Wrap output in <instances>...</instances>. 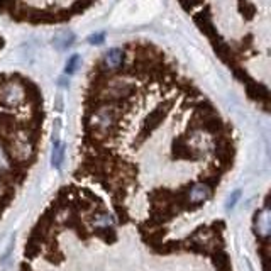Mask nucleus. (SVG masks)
<instances>
[{"label": "nucleus", "mask_w": 271, "mask_h": 271, "mask_svg": "<svg viewBox=\"0 0 271 271\" xmlns=\"http://www.w3.org/2000/svg\"><path fill=\"white\" fill-rule=\"evenodd\" d=\"M115 119H117V112L112 105H102L97 109V112L92 115L90 125L94 127L97 134H107L110 129L114 127Z\"/></svg>", "instance_id": "nucleus-1"}, {"label": "nucleus", "mask_w": 271, "mask_h": 271, "mask_svg": "<svg viewBox=\"0 0 271 271\" xmlns=\"http://www.w3.org/2000/svg\"><path fill=\"white\" fill-rule=\"evenodd\" d=\"M124 63V51L119 50V48H112V50L105 51L104 60H102V65H104L105 71H115L122 66Z\"/></svg>", "instance_id": "nucleus-4"}, {"label": "nucleus", "mask_w": 271, "mask_h": 271, "mask_svg": "<svg viewBox=\"0 0 271 271\" xmlns=\"http://www.w3.org/2000/svg\"><path fill=\"white\" fill-rule=\"evenodd\" d=\"M209 197H210V188L207 185H202V183H200V185H195L190 190V200L195 202V203L207 200Z\"/></svg>", "instance_id": "nucleus-7"}, {"label": "nucleus", "mask_w": 271, "mask_h": 271, "mask_svg": "<svg viewBox=\"0 0 271 271\" xmlns=\"http://www.w3.org/2000/svg\"><path fill=\"white\" fill-rule=\"evenodd\" d=\"M26 100V90L17 81H4L0 83V102L9 107L21 105Z\"/></svg>", "instance_id": "nucleus-2"}, {"label": "nucleus", "mask_w": 271, "mask_h": 271, "mask_svg": "<svg viewBox=\"0 0 271 271\" xmlns=\"http://www.w3.org/2000/svg\"><path fill=\"white\" fill-rule=\"evenodd\" d=\"M75 41V34L70 32V31H63V32H58L55 37H53V44L58 50H66L68 46H71Z\"/></svg>", "instance_id": "nucleus-6"}, {"label": "nucleus", "mask_w": 271, "mask_h": 271, "mask_svg": "<svg viewBox=\"0 0 271 271\" xmlns=\"http://www.w3.org/2000/svg\"><path fill=\"white\" fill-rule=\"evenodd\" d=\"M12 153H14V156L19 158V159H27L29 156H31L32 144H31V141H29L26 132H21V134L16 136V139L12 141Z\"/></svg>", "instance_id": "nucleus-3"}, {"label": "nucleus", "mask_w": 271, "mask_h": 271, "mask_svg": "<svg viewBox=\"0 0 271 271\" xmlns=\"http://www.w3.org/2000/svg\"><path fill=\"white\" fill-rule=\"evenodd\" d=\"M63 154H65V148H63V144L60 141H56L55 146H53V164H55L56 168L61 166Z\"/></svg>", "instance_id": "nucleus-8"}, {"label": "nucleus", "mask_w": 271, "mask_h": 271, "mask_svg": "<svg viewBox=\"0 0 271 271\" xmlns=\"http://www.w3.org/2000/svg\"><path fill=\"white\" fill-rule=\"evenodd\" d=\"M95 224L99 227H109L114 224V217L109 214H104V215H100L99 219H95Z\"/></svg>", "instance_id": "nucleus-11"}, {"label": "nucleus", "mask_w": 271, "mask_h": 271, "mask_svg": "<svg viewBox=\"0 0 271 271\" xmlns=\"http://www.w3.org/2000/svg\"><path fill=\"white\" fill-rule=\"evenodd\" d=\"M258 231L261 232L263 236L268 234V229H269V219H268V210H263L261 212V215L258 217Z\"/></svg>", "instance_id": "nucleus-9"}, {"label": "nucleus", "mask_w": 271, "mask_h": 271, "mask_svg": "<svg viewBox=\"0 0 271 271\" xmlns=\"http://www.w3.org/2000/svg\"><path fill=\"white\" fill-rule=\"evenodd\" d=\"M78 66H80V56L78 55L70 56V58H68V61H66V66H65V73L66 75H73L75 71L78 70Z\"/></svg>", "instance_id": "nucleus-10"}, {"label": "nucleus", "mask_w": 271, "mask_h": 271, "mask_svg": "<svg viewBox=\"0 0 271 271\" xmlns=\"http://www.w3.org/2000/svg\"><path fill=\"white\" fill-rule=\"evenodd\" d=\"M105 41V34H92V36L88 37V42L90 44H104Z\"/></svg>", "instance_id": "nucleus-13"}, {"label": "nucleus", "mask_w": 271, "mask_h": 271, "mask_svg": "<svg viewBox=\"0 0 271 271\" xmlns=\"http://www.w3.org/2000/svg\"><path fill=\"white\" fill-rule=\"evenodd\" d=\"M105 90L110 99H124L130 94V85L124 80H110Z\"/></svg>", "instance_id": "nucleus-5"}, {"label": "nucleus", "mask_w": 271, "mask_h": 271, "mask_svg": "<svg viewBox=\"0 0 271 271\" xmlns=\"http://www.w3.org/2000/svg\"><path fill=\"white\" fill-rule=\"evenodd\" d=\"M9 166H11V161H9V156H7V153L4 151V148L0 146V173H2V171H7Z\"/></svg>", "instance_id": "nucleus-12"}]
</instances>
